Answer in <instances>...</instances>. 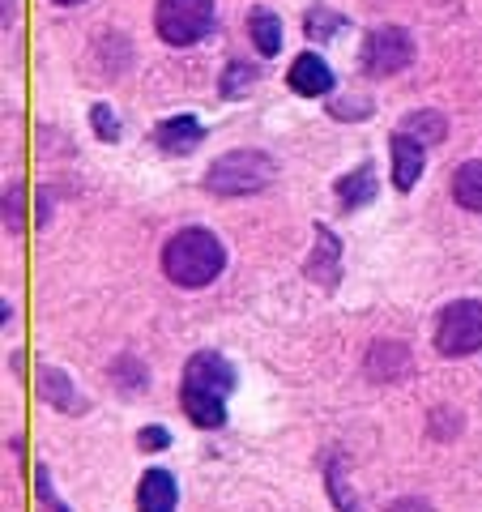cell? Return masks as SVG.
<instances>
[{
	"label": "cell",
	"instance_id": "obj_16",
	"mask_svg": "<svg viewBox=\"0 0 482 512\" xmlns=\"http://www.w3.org/2000/svg\"><path fill=\"white\" fill-rule=\"evenodd\" d=\"M367 372L376 380H397L410 372V350L401 342H376L372 346V359H367Z\"/></svg>",
	"mask_w": 482,
	"mask_h": 512
},
{
	"label": "cell",
	"instance_id": "obj_9",
	"mask_svg": "<svg viewBox=\"0 0 482 512\" xmlns=\"http://www.w3.org/2000/svg\"><path fill=\"white\" fill-rule=\"evenodd\" d=\"M248 43H252V52L261 56V60L282 56L286 26H282V18H278V13H273L269 5H252V9H248Z\"/></svg>",
	"mask_w": 482,
	"mask_h": 512
},
{
	"label": "cell",
	"instance_id": "obj_15",
	"mask_svg": "<svg viewBox=\"0 0 482 512\" xmlns=\"http://www.w3.org/2000/svg\"><path fill=\"white\" fill-rule=\"evenodd\" d=\"M337 201H342V210H363L367 201H376V167L363 163L355 171H346L337 180Z\"/></svg>",
	"mask_w": 482,
	"mask_h": 512
},
{
	"label": "cell",
	"instance_id": "obj_6",
	"mask_svg": "<svg viewBox=\"0 0 482 512\" xmlns=\"http://www.w3.org/2000/svg\"><path fill=\"white\" fill-rule=\"evenodd\" d=\"M180 389H197V393H210V397H222V402H227L235 393V367L222 355H214V350H201V355L188 359Z\"/></svg>",
	"mask_w": 482,
	"mask_h": 512
},
{
	"label": "cell",
	"instance_id": "obj_2",
	"mask_svg": "<svg viewBox=\"0 0 482 512\" xmlns=\"http://www.w3.org/2000/svg\"><path fill=\"white\" fill-rule=\"evenodd\" d=\"M273 175H278V167H273L269 154L227 150L205 171V192H214V197H252V192H265L273 184Z\"/></svg>",
	"mask_w": 482,
	"mask_h": 512
},
{
	"label": "cell",
	"instance_id": "obj_12",
	"mask_svg": "<svg viewBox=\"0 0 482 512\" xmlns=\"http://www.w3.org/2000/svg\"><path fill=\"white\" fill-rule=\"evenodd\" d=\"M308 274L320 286H337V274H342V244H337V235L329 227H316V248H312Z\"/></svg>",
	"mask_w": 482,
	"mask_h": 512
},
{
	"label": "cell",
	"instance_id": "obj_17",
	"mask_svg": "<svg viewBox=\"0 0 482 512\" xmlns=\"http://www.w3.org/2000/svg\"><path fill=\"white\" fill-rule=\"evenodd\" d=\"M401 133H410L414 141H423V146H440V141L448 137V120L440 116V111H410L406 120H401Z\"/></svg>",
	"mask_w": 482,
	"mask_h": 512
},
{
	"label": "cell",
	"instance_id": "obj_27",
	"mask_svg": "<svg viewBox=\"0 0 482 512\" xmlns=\"http://www.w3.org/2000/svg\"><path fill=\"white\" fill-rule=\"evenodd\" d=\"M13 13H18V0H5V30L13 26Z\"/></svg>",
	"mask_w": 482,
	"mask_h": 512
},
{
	"label": "cell",
	"instance_id": "obj_14",
	"mask_svg": "<svg viewBox=\"0 0 482 512\" xmlns=\"http://www.w3.org/2000/svg\"><path fill=\"white\" fill-rule=\"evenodd\" d=\"M448 192H453V201L465 214H482V158L461 163L453 171V180H448Z\"/></svg>",
	"mask_w": 482,
	"mask_h": 512
},
{
	"label": "cell",
	"instance_id": "obj_24",
	"mask_svg": "<svg viewBox=\"0 0 482 512\" xmlns=\"http://www.w3.org/2000/svg\"><path fill=\"white\" fill-rule=\"evenodd\" d=\"M137 444L146 448V453H163V448L171 444V431L158 427V423H154V427H141V431H137Z\"/></svg>",
	"mask_w": 482,
	"mask_h": 512
},
{
	"label": "cell",
	"instance_id": "obj_7",
	"mask_svg": "<svg viewBox=\"0 0 482 512\" xmlns=\"http://www.w3.org/2000/svg\"><path fill=\"white\" fill-rule=\"evenodd\" d=\"M286 86H291L299 99H329L333 86H337V77H333L329 60L320 52H299L291 60V69H286Z\"/></svg>",
	"mask_w": 482,
	"mask_h": 512
},
{
	"label": "cell",
	"instance_id": "obj_18",
	"mask_svg": "<svg viewBox=\"0 0 482 512\" xmlns=\"http://www.w3.org/2000/svg\"><path fill=\"white\" fill-rule=\"evenodd\" d=\"M256 82H261V69H256V64L231 60L227 69H222V77H218V90H222V99H248Z\"/></svg>",
	"mask_w": 482,
	"mask_h": 512
},
{
	"label": "cell",
	"instance_id": "obj_8",
	"mask_svg": "<svg viewBox=\"0 0 482 512\" xmlns=\"http://www.w3.org/2000/svg\"><path fill=\"white\" fill-rule=\"evenodd\" d=\"M389 163H393V188L410 192L414 184L423 180V171H427V146L397 128V133L389 137Z\"/></svg>",
	"mask_w": 482,
	"mask_h": 512
},
{
	"label": "cell",
	"instance_id": "obj_11",
	"mask_svg": "<svg viewBox=\"0 0 482 512\" xmlns=\"http://www.w3.org/2000/svg\"><path fill=\"white\" fill-rule=\"evenodd\" d=\"M180 504V487L167 470H146L137 483V512H175Z\"/></svg>",
	"mask_w": 482,
	"mask_h": 512
},
{
	"label": "cell",
	"instance_id": "obj_3",
	"mask_svg": "<svg viewBox=\"0 0 482 512\" xmlns=\"http://www.w3.org/2000/svg\"><path fill=\"white\" fill-rule=\"evenodd\" d=\"M154 30L167 47H192L218 30V0H154Z\"/></svg>",
	"mask_w": 482,
	"mask_h": 512
},
{
	"label": "cell",
	"instance_id": "obj_22",
	"mask_svg": "<svg viewBox=\"0 0 482 512\" xmlns=\"http://www.w3.org/2000/svg\"><path fill=\"white\" fill-rule=\"evenodd\" d=\"M5 227L9 231H22L26 227V188L22 184H9L5 188Z\"/></svg>",
	"mask_w": 482,
	"mask_h": 512
},
{
	"label": "cell",
	"instance_id": "obj_13",
	"mask_svg": "<svg viewBox=\"0 0 482 512\" xmlns=\"http://www.w3.org/2000/svg\"><path fill=\"white\" fill-rule=\"evenodd\" d=\"M180 406H184L192 427H205V431L227 427V402H222V397L197 393V389H180Z\"/></svg>",
	"mask_w": 482,
	"mask_h": 512
},
{
	"label": "cell",
	"instance_id": "obj_4",
	"mask_svg": "<svg viewBox=\"0 0 482 512\" xmlns=\"http://www.w3.org/2000/svg\"><path fill=\"white\" fill-rule=\"evenodd\" d=\"M436 350L444 359H470L482 350V303L453 299L436 320Z\"/></svg>",
	"mask_w": 482,
	"mask_h": 512
},
{
	"label": "cell",
	"instance_id": "obj_1",
	"mask_svg": "<svg viewBox=\"0 0 482 512\" xmlns=\"http://www.w3.org/2000/svg\"><path fill=\"white\" fill-rule=\"evenodd\" d=\"M222 269H227V248L205 227H180L163 244V274L180 286V291L210 286Z\"/></svg>",
	"mask_w": 482,
	"mask_h": 512
},
{
	"label": "cell",
	"instance_id": "obj_26",
	"mask_svg": "<svg viewBox=\"0 0 482 512\" xmlns=\"http://www.w3.org/2000/svg\"><path fill=\"white\" fill-rule=\"evenodd\" d=\"M329 487H337V466H329ZM337 504H342V512H359V508H355V500H346L342 491H337Z\"/></svg>",
	"mask_w": 482,
	"mask_h": 512
},
{
	"label": "cell",
	"instance_id": "obj_20",
	"mask_svg": "<svg viewBox=\"0 0 482 512\" xmlns=\"http://www.w3.org/2000/svg\"><path fill=\"white\" fill-rule=\"evenodd\" d=\"M39 389H43V397H47V402H52L56 410H82V402L73 397L69 376L56 372V367H43V372H39Z\"/></svg>",
	"mask_w": 482,
	"mask_h": 512
},
{
	"label": "cell",
	"instance_id": "obj_21",
	"mask_svg": "<svg viewBox=\"0 0 482 512\" xmlns=\"http://www.w3.org/2000/svg\"><path fill=\"white\" fill-rule=\"evenodd\" d=\"M90 128L99 141H120V116L111 111V103H94L90 107Z\"/></svg>",
	"mask_w": 482,
	"mask_h": 512
},
{
	"label": "cell",
	"instance_id": "obj_10",
	"mask_svg": "<svg viewBox=\"0 0 482 512\" xmlns=\"http://www.w3.org/2000/svg\"><path fill=\"white\" fill-rule=\"evenodd\" d=\"M205 141V124L197 116H167L154 128V146L163 154H192Z\"/></svg>",
	"mask_w": 482,
	"mask_h": 512
},
{
	"label": "cell",
	"instance_id": "obj_5",
	"mask_svg": "<svg viewBox=\"0 0 482 512\" xmlns=\"http://www.w3.org/2000/svg\"><path fill=\"white\" fill-rule=\"evenodd\" d=\"M363 73L367 77H397V73H406L410 64H414V39H410V30L406 26H393V22H384V26H372L367 30V39H363Z\"/></svg>",
	"mask_w": 482,
	"mask_h": 512
},
{
	"label": "cell",
	"instance_id": "obj_23",
	"mask_svg": "<svg viewBox=\"0 0 482 512\" xmlns=\"http://www.w3.org/2000/svg\"><path fill=\"white\" fill-rule=\"evenodd\" d=\"M329 111H333V116L337 120H363V116H372V99H333L329 103Z\"/></svg>",
	"mask_w": 482,
	"mask_h": 512
},
{
	"label": "cell",
	"instance_id": "obj_25",
	"mask_svg": "<svg viewBox=\"0 0 482 512\" xmlns=\"http://www.w3.org/2000/svg\"><path fill=\"white\" fill-rule=\"evenodd\" d=\"M384 512H431L423 500H397L393 508H384Z\"/></svg>",
	"mask_w": 482,
	"mask_h": 512
},
{
	"label": "cell",
	"instance_id": "obj_28",
	"mask_svg": "<svg viewBox=\"0 0 482 512\" xmlns=\"http://www.w3.org/2000/svg\"><path fill=\"white\" fill-rule=\"evenodd\" d=\"M52 5H64V9H73V5H86V0H52Z\"/></svg>",
	"mask_w": 482,
	"mask_h": 512
},
{
	"label": "cell",
	"instance_id": "obj_19",
	"mask_svg": "<svg viewBox=\"0 0 482 512\" xmlns=\"http://www.w3.org/2000/svg\"><path fill=\"white\" fill-rule=\"evenodd\" d=\"M342 26H346V18H342L337 9H329V5H312V9H308V18H303V35H308L312 43H329Z\"/></svg>",
	"mask_w": 482,
	"mask_h": 512
}]
</instances>
